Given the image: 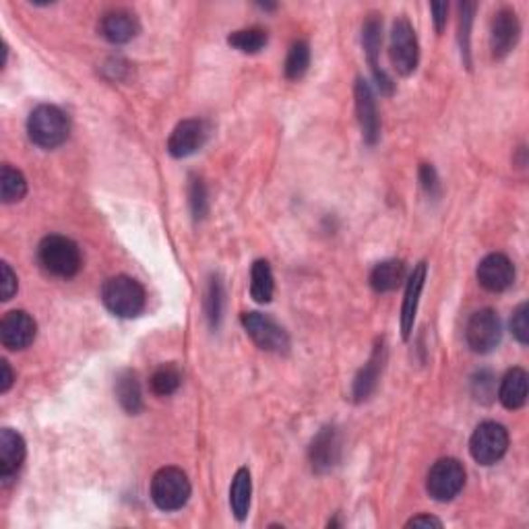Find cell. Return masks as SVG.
Instances as JSON below:
<instances>
[{
    "instance_id": "6da1fadb",
    "label": "cell",
    "mask_w": 529,
    "mask_h": 529,
    "mask_svg": "<svg viewBox=\"0 0 529 529\" xmlns=\"http://www.w3.org/2000/svg\"><path fill=\"white\" fill-rule=\"evenodd\" d=\"M101 302L112 315L120 318L139 316L147 304V296L139 281L128 275H116L101 286Z\"/></svg>"
},
{
    "instance_id": "7a4b0ae2",
    "label": "cell",
    "mask_w": 529,
    "mask_h": 529,
    "mask_svg": "<svg viewBox=\"0 0 529 529\" xmlns=\"http://www.w3.org/2000/svg\"><path fill=\"white\" fill-rule=\"evenodd\" d=\"M38 259L50 275L62 279L75 278L83 267V257L77 242L58 234L43 238L38 249Z\"/></svg>"
},
{
    "instance_id": "3957f363",
    "label": "cell",
    "mask_w": 529,
    "mask_h": 529,
    "mask_svg": "<svg viewBox=\"0 0 529 529\" xmlns=\"http://www.w3.org/2000/svg\"><path fill=\"white\" fill-rule=\"evenodd\" d=\"M27 133L38 147L54 149L69 139L71 122L61 108L42 104L29 114Z\"/></svg>"
},
{
    "instance_id": "277c9868",
    "label": "cell",
    "mask_w": 529,
    "mask_h": 529,
    "mask_svg": "<svg viewBox=\"0 0 529 529\" xmlns=\"http://www.w3.org/2000/svg\"><path fill=\"white\" fill-rule=\"evenodd\" d=\"M191 498V482L178 468H162L151 477V501L159 511H178Z\"/></svg>"
},
{
    "instance_id": "5b68a950",
    "label": "cell",
    "mask_w": 529,
    "mask_h": 529,
    "mask_svg": "<svg viewBox=\"0 0 529 529\" xmlns=\"http://www.w3.org/2000/svg\"><path fill=\"white\" fill-rule=\"evenodd\" d=\"M463 486H466V468L453 458L439 459L426 477V490L439 503L453 501Z\"/></svg>"
},
{
    "instance_id": "8992f818",
    "label": "cell",
    "mask_w": 529,
    "mask_h": 529,
    "mask_svg": "<svg viewBox=\"0 0 529 529\" xmlns=\"http://www.w3.org/2000/svg\"><path fill=\"white\" fill-rule=\"evenodd\" d=\"M391 62L400 75L408 77L418 69L420 62V43L416 29L405 17H400L391 29Z\"/></svg>"
},
{
    "instance_id": "52a82bcc",
    "label": "cell",
    "mask_w": 529,
    "mask_h": 529,
    "mask_svg": "<svg viewBox=\"0 0 529 529\" xmlns=\"http://www.w3.org/2000/svg\"><path fill=\"white\" fill-rule=\"evenodd\" d=\"M509 449V432L498 422H482L469 440V453L480 466H495Z\"/></svg>"
},
{
    "instance_id": "ba28073f",
    "label": "cell",
    "mask_w": 529,
    "mask_h": 529,
    "mask_svg": "<svg viewBox=\"0 0 529 529\" xmlns=\"http://www.w3.org/2000/svg\"><path fill=\"white\" fill-rule=\"evenodd\" d=\"M242 327L260 350L273 354H288L289 350L288 333L279 323H275L271 316L260 313H244Z\"/></svg>"
},
{
    "instance_id": "9c48e42d",
    "label": "cell",
    "mask_w": 529,
    "mask_h": 529,
    "mask_svg": "<svg viewBox=\"0 0 529 529\" xmlns=\"http://www.w3.org/2000/svg\"><path fill=\"white\" fill-rule=\"evenodd\" d=\"M503 337V325L501 318L492 308H482L469 316L466 327L468 345L472 347L476 354H488L501 344Z\"/></svg>"
},
{
    "instance_id": "30bf717a",
    "label": "cell",
    "mask_w": 529,
    "mask_h": 529,
    "mask_svg": "<svg viewBox=\"0 0 529 529\" xmlns=\"http://www.w3.org/2000/svg\"><path fill=\"white\" fill-rule=\"evenodd\" d=\"M35 333H38V325L25 310H11L0 321V342L11 352L25 350L32 345Z\"/></svg>"
},
{
    "instance_id": "8fae6325",
    "label": "cell",
    "mask_w": 529,
    "mask_h": 529,
    "mask_svg": "<svg viewBox=\"0 0 529 529\" xmlns=\"http://www.w3.org/2000/svg\"><path fill=\"white\" fill-rule=\"evenodd\" d=\"M477 281L488 292H505L515 281V267H513L511 259L501 255V252H492V255L484 257L477 265Z\"/></svg>"
},
{
    "instance_id": "7c38bea8",
    "label": "cell",
    "mask_w": 529,
    "mask_h": 529,
    "mask_svg": "<svg viewBox=\"0 0 529 529\" xmlns=\"http://www.w3.org/2000/svg\"><path fill=\"white\" fill-rule=\"evenodd\" d=\"M362 43H364V52L368 56V62H371L376 85H379L383 96H391L395 90V85L379 64V52H381V43H383V24H381L379 14H371V19H368L364 27H362Z\"/></svg>"
},
{
    "instance_id": "4fadbf2b",
    "label": "cell",
    "mask_w": 529,
    "mask_h": 529,
    "mask_svg": "<svg viewBox=\"0 0 529 529\" xmlns=\"http://www.w3.org/2000/svg\"><path fill=\"white\" fill-rule=\"evenodd\" d=\"M521 35V25L517 13L511 9H501L490 25V50L496 61H501L513 48L517 46Z\"/></svg>"
},
{
    "instance_id": "5bb4252c",
    "label": "cell",
    "mask_w": 529,
    "mask_h": 529,
    "mask_svg": "<svg viewBox=\"0 0 529 529\" xmlns=\"http://www.w3.org/2000/svg\"><path fill=\"white\" fill-rule=\"evenodd\" d=\"M207 125L203 120L197 118H188L183 120L180 125L172 130L170 139H168V151L172 157L183 159L197 151L205 145L207 141Z\"/></svg>"
},
{
    "instance_id": "9a60e30c",
    "label": "cell",
    "mask_w": 529,
    "mask_h": 529,
    "mask_svg": "<svg viewBox=\"0 0 529 529\" xmlns=\"http://www.w3.org/2000/svg\"><path fill=\"white\" fill-rule=\"evenodd\" d=\"M354 96H356V112H358V122L362 128V137L368 145H374L381 137V118L379 110H376V99L364 79H358L356 90H354Z\"/></svg>"
},
{
    "instance_id": "2e32d148",
    "label": "cell",
    "mask_w": 529,
    "mask_h": 529,
    "mask_svg": "<svg viewBox=\"0 0 529 529\" xmlns=\"http://www.w3.org/2000/svg\"><path fill=\"white\" fill-rule=\"evenodd\" d=\"M25 440L17 430H0V480L3 484H11L13 477L19 474L25 461Z\"/></svg>"
},
{
    "instance_id": "e0dca14e",
    "label": "cell",
    "mask_w": 529,
    "mask_h": 529,
    "mask_svg": "<svg viewBox=\"0 0 529 529\" xmlns=\"http://www.w3.org/2000/svg\"><path fill=\"white\" fill-rule=\"evenodd\" d=\"M339 455H342L339 432L333 426H327L316 434L313 445H310V466L316 474H327L337 466Z\"/></svg>"
},
{
    "instance_id": "ac0fdd59",
    "label": "cell",
    "mask_w": 529,
    "mask_h": 529,
    "mask_svg": "<svg viewBox=\"0 0 529 529\" xmlns=\"http://www.w3.org/2000/svg\"><path fill=\"white\" fill-rule=\"evenodd\" d=\"M139 21L127 9H114L104 13L99 19L101 38L110 43H128L139 35Z\"/></svg>"
},
{
    "instance_id": "d6986e66",
    "label": "cell",
    "mask_w": 529,
    "mask_h": 529,
    "mask_svg": "<svg viewBox=\"0 0 529 529\" xmlns=\"http://www.w3.org/2000/svg\"><path fill=\"white\" fill-rule=\"evenodd\" d=\"M426 284V263H418L411 271L408 279V288H405V298L401 307V335L405 342L411 337V331H414L418 307H420V296H422V289Z\"/></svg>"
},
{
    "instance_id": "ffe728a7",
    "label": "cell",
    "mask_w": 529,
    "mask_h": 529,
    "mask_svg": "<svg viewBox=\"0 0 529 529\" xmlns=\"http://www.w3.org/2000/svg\"><path fill=\"white\" fill-rule=\"evenodd\" d=\"M383 364H385V347H383V344H379L374 347L371 360L366 362L364 368L358 373L356 381H354V389H352L354 400L366 401L368 397L374 393L376 385H379L381 373H383Z\"/></svg>"
},
{
    "instance_id": "44dd1931",
    "label": "cell",
    "mask_w": 529,
    "mask_h": 529,
    "mask_svg": "<svg viewBox=\"0 0 529 529\" xmlns=\"http://www.w3.org/2000/svg\"><path fill=\"white\" fill-rule=\"evenodd\" d=\"M529 376L524 368H513L505 374L501 381V389H498V400L505 405L506 410H519L524 408L527 401V385Z\"/></svg>"
},
{
    "instance_id": "7402d4cb",
    "label": "cell",
    "mask_w": 529,
    "mask_h": 529,
    "mask_svg": "<svg viewBox=\"0 0 529 529\" xmlns=\"http://www.w3.org/2000/svg\"><path fill=\"white\" fill-rule=\"evenodd\" d=\"M408 269H405V263L400 259H389L383 260L373 269L371 273V286L376 294H389L395 292L397 288L403 284Z\"/></svg>"
},
{
    "instance_id": "603a6c76",
    "label": "cell",
    "mask_w": 529,
    "mask_h": 529,
    "mask_svg": "<svg viewBox=\"0 0 529 529\" xmlns=\"http://www.w3.org/2000/svg\"><path fill=\"white\" fill-rule=\"evenodd\" d=\"M116 400H118L120 408L127 411L130 416H137L143 410V393H141V385L139 379L133 371H122L116 379Z\"/></svg>"
},
{
    "instance_id": "cb8c5ba5",
    "label": "cell",
    "mask_w": 529,
    "mask_h": 529,
    "mask_svg": "<svg viewBox=\"0 0 529 529\" xmlns=\"http://www.w3.org/2000/svg\"><path fill=\"white\" fill-rule=\"evenodd\" d=\"M250 496H252V480L250 472L246 468H241L231 480L230 486V506L231 513L238 521H244L249 517L250 509Z\"/></svg>"
},
{
    "instance_id": "d4e9b609",
    "label": "cell",
    "mask_w": 529,
    "mask_h": 529,
    "mask_svg": "<svg viewBox=\"0 0 529 529\" xmlns=\"http://www.w3.org/2000/svg\"><path fill=\"white\" fill-rule=\"evenodd\" d=\"M275 292V278L271 265L265 259L255 260L250 269V296L259 304H269Z\"/></svg>"
},
{
    "instance_id": "484cf974",
    "label": "cell",
    "mask_w": 529,
    "mask_h": 529,
    "mask_svg": "<svg viewBox=\"0 0 529 529\" xmlns=\"http://www.w3.org/2000/svg\"><path fill=\"white\" fill-rule=\"evenodd\" d=\"M27 194V180L17 168L5 164L0 170V197L3 203L11 205V203H19Z\"/></svg>"
},
{
    "instance_id": "4316f807",
    "label": "cell",
    "mask_w": 529,
    "mask_h": 529,
    "mask_svg": "<svg viewBox=\"0 0 529 529\" xmlns=\"http://www.w3.org/2000/svg\"><path fill=\"white\" fill-rule=\"evenodd\" d=\"M228 43L231 48H236L238 52L257 54L267 46V32L260 27L241 29V32H234L230 35Z\"/></svg>"
},
{
    "instance_id": "83f0119b",
    "label": "cell",
    "mask_w": 529,
    "mask_h": 529,
    "mask_svg": "<svg viewBox=\"0 0 529 529\" xmlns=\"http://www.w3.org/2000/svg\"><path fill=\"white\" fill-rule=\"evenodd\" d=\"M308 67H310V46L307 42L300 40V42H296L288 52L286 64H284L286 79H289V81H298V79L307 75Z\"/></svg>"
},
{
    "instance_id": "f1b7e54d",
    "label": "cell",
    "mask_w": 529,
    "mask_h": 529,
    "mask_svg": "<svg viewBox=\"0 0 529 529\" xmlns=\"http://www.w3.org/2000/svg\"><path fill=\"white\" fill-rule=\"evenodd\" d=\"M180 383H183V374L174 364H165L162 368H157L151 376V391L159 397H168L172 393H176Z\"/></svg>"
},
{
    "instance_id": "f546056e",
    "label": "cell",
    "mask_w": 529,
    "mask_h": 529,
    "mask_svg": "<svg viewBox=\"0 0 529 529\" xmlns=\"http://www.w3.org/2000/svg\"><path fill=\"white\" fill-rule=\"evenodd\" d=\"M222 310H223V288H222V281L213 278L207 292V315L213 327H217V323H220Z\"/></svg>"
},
{
    "instance_id": "4dcf8cb0",
    "label": "cell",
    "mask_w": 529,
    "mask_h": 529,
    "mask_svg": "<svg viewBox=\"0 0 529 529\" xmlns=\"http://www.w3.org/2000/svg\"><path fill=\"white\" fill-rule=\"evenodd\" d=\"M511 331L513 337L517 339L521 345L529 344V307L524 302L515 308V313L511 316Z\"/></svg>"
},
{
    "instance_id": "1f68e13d",
    "label": "cell",
    "mask_w": 529,
    "mask_h": 529,
    "mask_svg": "<svg viewBox=\"0 0 529 529\" xmlns=\"http://www.w3.org/2000/svg\"><path fill=\"white\" fill-rule=\"evenodd\" d=\"M191 207L194 220H203L207 215L209 201H207V188L203 184L201 178L191 180Z\"/></svg>"
},
{
    "instance_id": "d6a6232c",
    "label": "cell",
    "mask_w": 529,
    "mask_h": 529,
    "mask_svg": "<svg viewBox=\"0 0 529 529\" xmlns=\"http://www.w3.org/2000/svg\"><path fill=\"white\" fill-rule=\"evenodd\" d=\"M17 288H19V281H17V275L13 273L11 265L9 263L0 265V298H3V302H9L13 296L17 294Z\"/></svg>"
},
{
    "instance_id": "836d02e7",
    "label": "cell",
    "mask_w": 529,
    "mask_h": 529,
    "mask_svg": "<svg viewBox=\"0 0 529 529\" xmlns=\"http://www.w3.org/2000/svg\"><path fill=\"white\" fill-rule=\"evenodd\" d=\"M476 5L463 3L461 5V52L466 54V62L469 64V27H472Z\"/></svg>"
},
{
    "instance_id": "e575fe53",
    "label": "cell",
    "mask_w": 529,
    "mask_h": 529,
    "mask_svg": "<svg viewBox=\"0 0 529 529\" xmlns=\"http://www.w3.org/2000/svg\"><path fill=\"white\" fill-rule=\"evenodd\" d=\"M474 395L477 401H490V397L495 395V376L490 373H480L474 379Z\"/></svg>"
},
{
    "instance_id": "d590c367",
    "label": "cell",
    "mask_w": 529,
    "mask_h": 529,
    "mask_svg": "<svg viewBox=\"0 0 529 529\" xmlns=\"http://www.w3.org/2000/svg\"><path fill=\"white\" fill-rule=\"evenodd\" d=\"M420 183H422V186L426 188V193H429L430 197H437L439 176H437V170H434L430 164H422V168H420Z\"/></svg>"
},
{
    "instance_id": "8d00e7d4",
    "label": "cell",
    "mask_w": 529,
    "mask_h": 529,
    "mask_svg": "<svg viewBox=\"0 0 529 529\" xmlns=\"http://www.w3.org/2000/svg\"><path fill=\"white\" fill-rule=\"evenodd\" d=\"M430 11L434 14V27H437V32L440 33L447 25V14H449V5L447 3H432L430 5Z\"/></svg>"
},
{
    "instance_id": "74e56055",
    "label": "cell",
    "mask_w": 529,
    "mask_h": 529,
    "mask_svg": "<svg viewBox=\"0 0 529 529\" xmlns=\"http://www.w3.org/2000/svg\"><path fill=\"white\" fill-rule=\"evenodd\" d=\"M405 527H443V521L432 515H418L414 519H410Z\"/></svg>"
},
{
    "instance_id": "f35d334b",
    "label": "cell",
    "mask_w": 529,
    "mask_h": 529,
    "mask_svg": "<svg viewBox=\"0 0 529 529\" xmlns=\"http://www.w3.org/2000/svg\"><path fill=\"white\" fill-rule=\"evenodd\" d=\"M0 373H3V376H0V393H6L13 387V371H11V364L6 360L0 362Z\"/></svg>"
}]
</instances>
